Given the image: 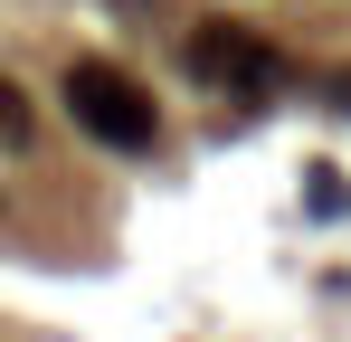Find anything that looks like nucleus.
Returning <instances> with one entry per match:
<instances>
[{
    "label": "nucleus",
    "instance_id": "f257e3e1",
    "mask_svg": "<svg viewBox=\"0 0 351 342\" xmlns=\"http://www.w3.org/2000/svg\"><path fill=\"white\" fill-rule=\"evenodd\" d=\"M66 114L95 133V143H123V152H143L152 143V86H133L123 67H105V57H86V67H66Z\"/></svg>",
    "mask_w": 351,
    "mask_h": 342
},
{
    "label": "nucleus",
    "instance_id": "f03ea898",
    "mask_svg": "<svg viewBox=\"0 0 351 342\" xmlns=\"http://www.w3.org/2000/svg\"><path fill=\"white\" fill-rule=\"evenodd\" d=\"M190 76L228 86V95H276V48L247 38L237 19H209V29H190Z\"/></svg>",
    "mask_w": 351,
    "mask_h": 342
},
{
    "label": "nucleus",
    "instance_id": "7ed1b4c3",
    "mask_svg": "<svg viewBox=\"0 0 351 342\" xmlns=\"http://www.w3.org/2000/svg\"><path fill=\"white\" fill-rule=\"evenodd\" d=\"M304 209H313V219H342V209H351V181L332 162H313V171H304Z\"/></svg>",
    "mask_w": 351,
    "mask_h": 342
},
{
    "label": "nucleus",
    "instance_id": "20e7f679",
    "mask_svg": "<svg viewBox=\"0 0 351 342\" xmlns=\"http://www.w3.org/2000/svg\"><path fill=\"white\" fill-rule=\"evenodd\" d=\"M0 143H29V105H19V86H0Z\"/></svg>",
    "mask_w": 351,
    "mask_h": 342
},
{
    "label": "nucleus",
    "instance_id": "39448f33",
    "mask_svg": "<svg viewBox=\"0 0 351 342\" xmlns=\"http://www.w3.org/2000/svg\"><path fill=\"white\" fill-rule=\"evenodd\" d=\"M332 114H351V67H342V76H332Z\"/></svg>",
    "mask_w": 351,
    "mask_h": 342
}]
</instances>
